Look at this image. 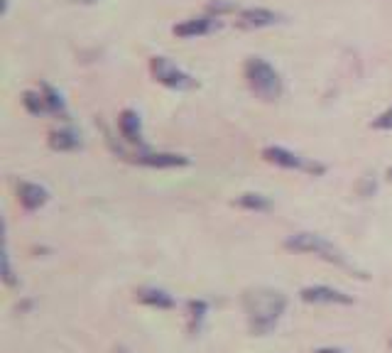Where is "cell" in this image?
Masks as SVG:
<instances>
[{"instance_id": "cell-1", "label": "cell", "mask_w": 392, "mask_h": 353, "mask_svg": "<svg viewBox=\"0 0 392 353\" xmlns=\"http://www.w3.org/2000/svg\"><path fill=\"white\" fill-rule=\"evenodd\" d=\"M248 314V326L255 336H268L270 331L277 326L282 319V314L287 309V297L277 290H268V287H258V290L246 292L243 297Z\"/></svg>"}, {"instance_id": "cell-2", "label": "cell", "mask_w": 392, "mask_h": 353, "mask_svg": "<svg viewBox=\"0 0 392 353\" xmlns=\"http://www.w3.org/2000/svg\"><path fill=\"white\" fill-rule=\"evenodd\" d=\"M243 74H246V81L250 86V91L258 96L260 101H277L282 96V78L280 74L274 72L265 59L260 56H250L243 67Z\"/></svg>"}, {"instance_id": "cell-3", "label": "cell", "mask_w": 392, "mask_h": 353, "mask_svg": "<svg viewBox=\"0 0 392 353\" xmlns=\"http://www.w3.org/2000/svg\"><path fill=\"white\" fill-rule=\"evenodd\" d=\"M285 248L287 250H294V253H307V255H316V258L326 260V263L336 265V268H346L351 270L353 265L346 260L341 250H338L334 243H329L324 235H316V233H294L290 235L285 241Z\"/></svg>"}, {"instance_id": "cell-4", "label": "cell", "mask_w": 392, "mask_h": 353, "mask_svg": "<svg viewBox=\"0 0 392 353\" xmlns=\"http://www.w3.org/2000/svg\"><path fill=\"white\" fill-rule=\"evenodd\" d=\"M150 72L155 76L157 84L167 86L174 91H189L196 86V78H191L186 72H182L177 64H172L167 56H152L150 59Z\"/></svg>"}, {"instance_id": "cell-5", "label": "cell", "mask_w": 392, "mask_h": 353, "mask_svg": "<svg viewBox=\"0 0 392 353\" xmlns=\"http://www.w3.org/2000/svg\"><path fill=\"white\" fill-rule=\"evenodd\" d=\"M263 160L270 164H277L282 169H297V172H307V174H321L324 172V164H316L307 157L297 155V152L285 150V147H265L263 150Z\"/></svg>"}, {"instance_id": "cell-6", "label": "cell", "mask_w": 392, "mask_h": 353, "mask_svg": "<svg viewBox=\"0 0 392 353\" xmlns=\"http://www.w3.org/2000/svg\"><path fill=\"white\" fill-rule=\"evenodd\" d=\"M221 28V20L213 15H202V17H189V20H182L179 25H174L172 32L182 39H191V37H204V34H211L213 30Z\"/></svg>"}, {"instance_id": "cell-7", "label": "cell", "mask_w": 392, "mask_h": 353, "mask_svg": "<svg viewBox=\"0 0 392 353\" xmlns=\"http://www.w3.org/2000/svg\"><path fill=\"white\" fill-rule=\"evenodd\" d=\"M299 297L307 304H353L351 295L336 290V287H326V285L304 287V290L299 292Z\"/></svg>"}, {"instance_id": "cell-8", "label": "cell", "mask_w": 392, "mask_h": 353, "mask_svg": "<svg viewBox=\"0 0 392 353\" xmlns=\"http://www.w3.org/2000/svg\"><path fill=\"white\" fill-rule=\"evenodd\" d=\"M282 20L280 12L268 10V8H246L238 10V25L246 30H260V28H272Z\"/></svg>"}, {"instance_id": "cell-9", "label": "cell", "mask_w": 392, "mask_h": 353, "mask_svg": "<svg viewBox=\"0 0 392 353\" xmlns=\"http://www.w3.org/2000/svg\"><path fill=\"white\" fill-rule=\"evenodd\" d=\"M135 162L145 164V167H157V169H172V167H184L189 164L184 155H177V152H138L135 155Z\"/></svg>"}, {"instance_id": "cell-10", "label": "cell", "mask_w": 392, "mask_h": 353, "mask_svg": "<svg viewBox=\"0 0 392 353\" xmlns=\"http://www.w3.org/2000/svg\"><path fill=\"white\" fill-rule=\"evenodd\" d=\"M17 199H20V204L28 211H34V208L45 206L47 199H50V191L45 186L34 184V182H23V184L17 186Z\"/></svg>"}, {"instance_id": "cell-11", "label": "cell", "mask_w": 392, "mask_h": 353, "mask_svg": "<svg viewBox=\"0 0 392 353\" xmlns=\"http://www.w3.org/2000/svg\"><path fill=\"white\" fill-rule=\"evenodd\" d=\"M118 130L123 135L125 140L133 142V145H140L142 142V123H140V116L135 111H123L120 118H118Z\"/></svg>"}, {"instance_id": "cell-12", "label": "cell", "mask_w": 392, "mask_h": 353, "mask_svg": "<svg viewBox=\"0 0 392 353\" xmlns=\"http://www.w3.org/2000/svg\"><path fill=\"white\" fill-rule=\"evenodd\" d=\"M135 299L145 307H155V309H172L174 307V297L169 292L160 290V287H142V290L135 292Z\"/></svg>"}, {"instance_id": "cell-13", "label": "cell", "mask_w": 392, "mask_h": 353, "mask_svg": "<svg viewBox=\"0 0 392 353\" xmlns=\"http://www.w3.org/2000/svg\"><path fill=\"white\" fill-rule=\"evenodd\" d=\"M50 147L56 152H74L81 147V138L74 130H54L50 133Z\"/></svg>"}, {"instance_id": "cell-14", "label": "cell", "mask_w": 392, "mask_h": 353, "mask_svg": "<svg viewBox=\"0 0 392 353\" xmlns=\"http://www.w3.org/2000/svg\"><path fill=\"white\" fill-rule=\"evenodd\" d=\"M23 106H25V111L32 113V116H50V103H47L42 89L25 91V94H23Z\"/></svg>"}, {"instance_id": "cell-15", "label": "cell", "mask_w": 392, "mask_h": 353, "mask_svg": "<svg viewBox=\"0 0 392 353\" xmlns=\"http://www.w3.org/2000/svg\"><path fill=\"white\" fill-rule=\"evenodd\" d=\"M235 206L246 208V211L260 213V211H270V208H272V202L263 194H252V191H248V194H241L235 199Z\"/></svg>"}, {"instance_id": "cell-16", "label": "cell", "mask_w": 392, "mask_h": 353, "mask_svg": "<svg viewBox=\"0 0 392 353\" xmlns=\"http://www.w3.org/2000/svg\"><path fill=\"white\" fill-rule=\"evenodd\" d=\"M42 94L50 103V116H64V101L59 98V94L52 86H42Z\"/></svg>"}, {"instance_id": "cell-17", "label": "cell", "mask_w": 392, "mask_h": 353, "mask_svg": "<svg viewBox=\"0 0 392 353\" xmlns=\"http://www.w3.org/2000/svg\"><path fill=\"white\" fill-rule=\"evenodd\" d=\"M238 8H235L233 0H211L206 6V12L213 17H221V15H228V12H235Z\"/></svg>"}, {"instance_id": "cell-18", "label": "cell", "mask_w": 392, "mask_h": 353, "mask_svg": "<svg viewBox=\"0 0 392 353\" xmlns=\"http://www.w3.org/2000/svg\"><path fill=\"white\" fill-rule=\"evenodd\" d=\"M206 314V304L204 302H191L189 304V331L194 329V321H202Z\"/></svg>"}, {"instance_id": "cell-19", "label": "cell", "mask_w": 392, "mask_h": 353, "mask_svg": "<svg viewBox=\"0 0 392 353\" xmlns=\"http://www.w3.org/2000/svg\"><path fill=\"white\" fill-rule=\"evenodd\" d=\"M373 128L375 130H392V106L373 120Z\"/></svg>"}, {"instance_id": "cell-20", "label": "cell", "mask_w": 392, "mask_h": 353, "mask_svg": "<svg viewBox=\"0 0 392 353\" xmlns=\"http://www.w3.org/2000/svg\"><path fill=\"white\" fill-rule=\"evenodd\" d=\"M6 285H15V277H12L10 260H8V258H6Z\"/></svg>"}, {"instance_id": "cell-21", "label": "cell", "mask_w": 392, "mask_h": 353, "mask_svg": "<svg viewBox=\"0 0 392 353\" xmlns=\"http://www.w3.org/2000/svg\"><path fill=\"white\" fill-rule=\"evenodd\" d=\"M314 353H343L341 348H316Z\"/></svg>"}, {"instance_id": "cell-22", "label": "cell", "mask_w": 392, "mask_h": 353, "mask_svg": "<svg viewBox=\"0 0 392 353\" xmlns=\"http://www.w3.org/2000/svg\"><path fill=\"white\" fill-rule=\"evenodd\" d=\"M72 3H76V6H94L98 0H72Z\"/></svg>"}, {"instance_id": "cell-23", "label": "cell", "mask_w": 392, "mask_h": 353, "mask_svg": "<svg viewBox=\"0 0 392 353\" xmlns=\"http://www.w3.org/2000/svg\"><path fill=\"white\" fill-rule=\"evenodd\" d=\"M387 177H390V180H392V167H390V169H387Z\"/></svg>"}]
</instances>
